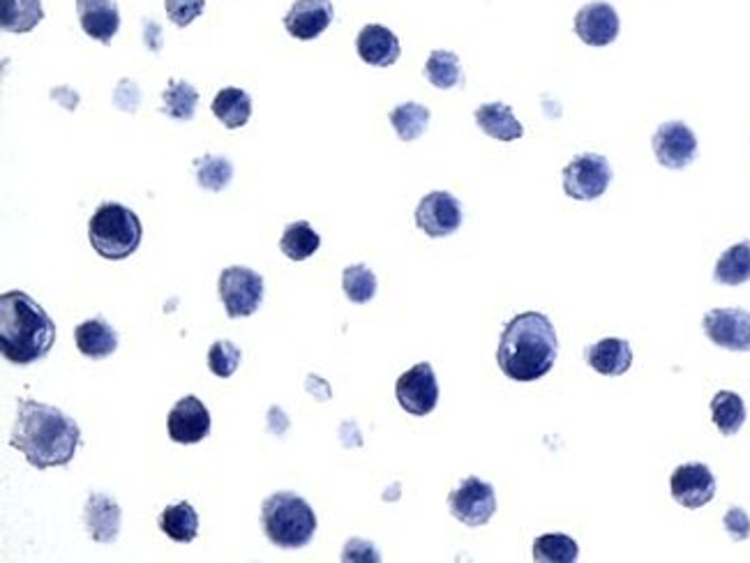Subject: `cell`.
Masks as SVG:
<instances>
[{"instance_id":"17","label":"cell","mask_w":750,"mask_h":563,"mask_svg":"<svg viewBox=\"0 0 750 563\" xmlns=\"http://www.w3.org/2000/svg\"><path fill=\"white\" fill-rule=\"evenodd\" d=\"M83 522L88 534L92 536L96 543L109 545L118 539L120 534V524H122V511L116 504V498L102 492H92L86 502L83 508Z\"/></svg>"},{"instance_id":"30","label":"cell","mask_w":750,"mask_h":563,"mask_svg":"<svg viewBox=\"0 0 750 563\" xmlns=\"http://www.w3.org/2000/svg\"><path fill=\"white\" fill-rule=\"evenodd\" d=\"M199 105V90L190 81L169 79L162 92V113L174 120H193Z\"/></svg>"},{"instance_id":"21","label":"cell","mask_w":750,"mask_h":563,"mask_svg":"<svg viewBox=\"0 0 750 563\" xmlns=\"http://www.w3.org/2000/svg\"><path fill=\"white\" fill-rule=\"evenodd\" d=\"M75 342H77V349L86 358L102 360V358H109L111 354H116L118 333L114 330V326L109 322H105L102 317H96V319H88V322L77 326Z\"/></svg>"},{"instance_id":"31","label":"cell","mask_w":750,"mask_h":563,"mask_svg":"<svg viewBox=\"0 0 750 563\" xmlns=\"http://www.w3.org/2000/svg\"><path fill=\"white\" fill-rule=\"evenodd\" d=\"M391 122L399 141H416L427 132L430 109L418 102H404L391 111Z\"/></svg>"},{"instance_id":"33","label":"cell","mask_w":750,"mask_h":563,"mask_svg":"<svg viewBox=\"0 0 750 563\" xmlns=\"http://www.w3.org/2000/svg\"><path fill=\"white\" fill-rule=\"evenodd\" d=\"M197 180L208 192H223L234 178V165L220 155H204L195 162Z\"/></svg>"},{"instance_id":"12","label":"cell","mask_w":750,"mask_h":563,"mask_svg":"<svg viewBox=\"0 0 750 563\" xmlns=\"http://www.w3.org/2000/svg\"><path fill=\"white\" fill-rule=\"evenodd\" d=\"M670 492L672 498L689 511L702 508L709 502H713L716 496V476L711 474V468L700 462H689L674 468V474L670 478Z\"/></svg>"},{"instance_id":"11","label":"cell","mask_w":750,"mask_h":563,"mask_svg":"<svg viewBox=\"0 0 750 563\" xmlns=\"http://www.w3.org/2000/svg\"><path fill=\"white\" fill-rule=\"evenodd\" d=\"M655 160L665 169H685L698 158V139L689 125L681 120L663 122L651 139Z\"/></svg>"},{"instance_id":"25","label":"cell","mask_w":750,"mask_h":563,"mask_svg":"<svg viewBox=\"0 0 750 563\" xmlns=\"http://www.w3.org/2000/svg\"><path fill=\"white\" fill-rule=\"evenodd\" d=\"M160 529L174 543H193L199 536V513L190 502L171 504L160 515Z\"/></svg>"},{"instance_id":"22","label":"cell","mask_w":750,"mask_h":563,"mask_svg":"<svg viewBox=\"0 0 750 563\" xmlns=\"http://www.w3.org/2000/svg\"><path fill=\"white\" fill-rule=\"evenodd\" d=\"M474 118H476V125L478 128L492 137V139H499V141H515V139H522L524 135V128H522V122L515 118L513 109L504 102H490V105H481L476 111H474Z\"/></svg>"},{"instance_id":"9","label":"cell","mask_w":750,"mask_h":563,"mask_svg":"<svg viewBox=\"0 0 750 563\" xmlns=\"http://www.w3.org/2000/svg\"><path fill=\"white\" fill-rule=\"evenodd\" d=\"M395 397L402 409L412 416H427L440 402V382L430 363H418L406 369L395 384Z\"/></svg>"},{"instance_id":"36","label":"cell","mask_w":750,"mask_h":563,"mask_svg":"<svg viewBox=\"0 0 750 563\" xmlns=\"http://www.w3.org/2000/svg\"><path fill=\"white\" fill-rule=\"evenodd\" d=\"M167 17L178 28L190 26L195 19H199L206 10V0H165Z\"/></svg>"},{"instance_id":"26","label":"cell","mask_w":750,"mask_h":563,"mask_svg":"<svg viewBox=\"0 0 750 563\" xmlns=\"http://www.w3.org/2000/svg\"><path fill=\"white\" fill-rule=\"evenodd\" d=\"M713 279L726 287H739L750 282V240H741L726 249L716 261Z\"/></svg>"},{"instance_id":"23","label":"cell","mask_w":750,"mask_h":563,"mask_svg":"<svg viewBox=\"0 0 750 563\" xmlns=\"http://www.w3.org/2000/svg\"><path fill=\"white\" fill-rule=\"evenodd\" d=\"M210 109L227 130H240L243 125H247V120L253 118V100H249L243 88L234 86H227L217 92Z\"/></svg>"},{"instance_id":"16","label":"cell","mask_w":750,"mask_h":563,"mask_svg":"<svg viewBox=\"0 0 750 563\" xmlns=\"http://www.w3.org/2000/svg\"><path fill=\"white\" fill-rule=\"evenodd\" d=\"M335 8L330 0H296L285 17L287 33L300 42L317 40L333 23Z\"/></svg>"},{"instance_id":"10","label":"cell","mask_w":750,"mask_h":563,"mask_svg":"<svg viewBox=\"0 0 750 563\" xmlns=\"http://www.w3.org/2000/svg\"><path fill=\"white\" fill-rule=\"evenodd\" d=\"M704 335L726 352H750V312L741 307H716L702 319Z\"/></svg>"},{"instance_id":"28","label":"cell","mask_w":750,"mask_h":563,"mask_svg":"<svg viewBox=\"0 0 750 563\" xmlns=\"http://www.w3.org/2000/svg\"><path fill=\"white\" fill-rule=\"evenodd\" d=\"M425 79L440 90H451L464 83V75H462V66H460V58L453 51H444V49H434L425 62Z\"/></svg>"},{"instance_id":"4","label":"cell","mask_w":750,"mask_h":563,"mask_svg":"<svg viewBox=\"0 0 750 563\" xmlns=\"http://www.w3.org/2000/svg\"><path fill=\"white\" fill-rule=\"evenodd\" d=\"M266 539L279 550H300L317 534V515L303 496L275 492L261 506Z\"/></svg>"},{"instance_id":"32","label":"cell","mask_w":750,"mask_h":563,"mask_svg":"<svg viewBox=\"0 0 750 563\" xmlns=\"http://www.w3.org/2000/svg\"><path fill=\"white\" fill-rule=\"evenodd\" d=\"M531 554L541 563H573L580 556V547L566 534H543L534 541Z\"/></svg>"},{"instance_id":"38","label":"cell","mask_w":750,"mask_h":563,"mask_svg":"<svg viewBox=\"0 0 750 563\" xmlns=\"http://www.w3.org/2000/svg\"><path fill=\"white\" fill-rule=\"evenodd\" d=\"M342 561H372V563H377V561H382V554L372 543L361 541V539H352L345 545V550H342Z\"/></svg>"},{"instance_id":"39","label":"cell","mask_w":750,"mask_h":563,"mask_svg":"<svg viewBox=\"0 0 750 563\" xmlns=\"http://www.w3.org/2000/svg\"><path fill=\"white\" fill-rule=\"evenodd\" d=\"M139 100H141V92H139V88H137L130 79H125V81L118 83L116 96H114V105H116L118 109L128 111V113H135Z\"/></svg>"},{"instance_id":"2","label":"cell","mask_w":750,"mask_h":563,"mask_svg":"<svg viewBox=\"0 0 750 563\" xmlns=\"http://www.w3.org/2000/svg\"><path fill=\"white\" fill-rule=\"evenodd\" d=\"M559 339L543 312H522L513 317L499 339L496 363L513 382H539L554 367Z\"/></svg>"},{"instance_id":"7","label":"cell","mask_w":750,"mask_h":563,"mask_svg":"<svg viewBox=\"0 0 750 563\" xmlns=\"http://www.w3.org/2000/svg\"><path fill=\"white\" fill-rule=\"evenodd\" d=\"M610 182L612 167L599 152H582L564 167V192L575 201H596Z\"/></svg>"},{"instance_id":"18","label":"cell","mask_w":750,"mask_h":563,"mask_svg":"<svg viewBox=\"0 0 750 563\" xmlns=\"http://www.w3.org/2000/svg\"><path fill=\"white\" fill-rule=\"evenodd\" d=\"M356 51L361 60L372 68H391L402 56L397 36L382 23H367L361 30L356 38Z\"/></svg>"},{"instance_id":"6","label":"cell","mask_w":750,"mask_h":563,"mask_svg":"<svg viewBox=\"0 0 750 563\" xmlns=\"http://www.w3.org/2000/svg\"><path fill=\"white\" fill-rule=\"evenodd\" d=\"M217 292L231 319L253 317L264 303V277L247 266H229L220 273Z\"/></svg>"},{"instance_id":"20","label":"cell","mask_w":750,"mask_h":563,"mask_svg":"<svg viewBox=\"0 0 750 563\" xmlns=\"http://www.w3.org/2000/svg\"><path fill=\"white\" fill-rule=\"evenodd\" d=\"M584 360L603 377H621L633 365V347L629 339L605 337L596 344H589L584 349Z\"/></svg>"},{"instance_id":"14","label":"cell","mask_w":750,"mask_h":563,"mask_svg":"<svg viewBox=\"0 0 750 563\" xmlns=\"http://www.w3.org/2000/svg\"><path fill=\"white\" fill-rule=\"evenodd\" d=\"M169 439L180 446H193L204 442L210 434V414L206 404L197 395H185L174 404L167 416Z\"/></svg>"},{"instance_id":"34","label":"cell","mask_w":750,"mask_h":563,"mask_svg":"<svg viewBox=\"0 0 750 563\" xmlns=\"http://www.w3.org/2000/svg\"><path fill=\"white\" fill-rule=\"evenodd\" d=\"M342 289H345L352 303L365 305L377 296V275H374L365 264H354L342 273Z\"/></svg>"},{"instance_id":"19","label":"cell","mask_w":750,"mask_h":563,"mask_svg":"<svg viewBox=\"0 0 750 563\" xmlns=\"http://www.w3.org/2000/svg\"><path fill=\"white\" fill-rule=\"evenodd\" d=\"M77 14L88 38L105 47L111 45L120 28V12L114 0H77Z\"/></svg>"},{"instance_id":"15","label":"cell","mask_w":750,"mask_h":563,"mask_svg":"<svg viewBox=\"0 0 750 563\" xmlns=\"http://www.w3.org/2000/svg\"><path fill=\"white\" fill-rule=\"evenodd\" d=\"M575 36L589 45V47H608L616 40L619 36V14L610 3H603V0H593V3H586L578 10L575 21Z\"/></svg>"},{"instance_id":"29","label":"cell","mask_w":750,"mask_h":563,"mask_svg":"<svg viewBox=\"0 0 750 563\" xmlns=\"http://www.w3.org/2000/svg\"><path fill=\"white\" fill-rule=\"evenodd\" d=\"M319 247H322V236L305 220L292 223L285 229L283 238H279V249H283V255L292 261L309 259Z\"/></svg>"},{"instance_id":"27","label":"cell","mask_w":750,"mask_h":563,"mask_svg":"<svg viewBox=\"0 0 750 563\" xmlns=\"http://www.w3.org/2000/svg\"><path fill=\"white\" fill-rule=\"evenodd\" d=\"M711 421L723 436H734L746 423L743 397L732 391H718L711 399Z\"/></svg>"},{"instance_id":"8","label":"cell","mask_w":750,"mask_h":563,"mask_svg":"<svg viewBox=\"0 0 750 563\" xmlns=\"http://www.w3.org/2000/svg\"><path fill=\"white\" fill-rule=\"evenodd\" d=\"M448 508L466 526H485L496 513V492L490 483L468 476L448 494Z\"/></svg>"},{"instance_id":"37","label":"cell","mask_w":750,"mask_h":563,"mask_svg":"<svg viewBox=\"0 0 750 563\" xmlns=\"http://www.w3.org/2000/svg\"><path fill=\"white\" fill-rule=\"evenodd\" d=\"M723 526L732 536V541H746L750 536V517L743 508L732 506L723 517Z\"/></svg>"},{"instance_id":"5","label":"cell","mask_w":750,"mask_h":563,"mask_svg":"<svg viewBox=\"0 0 750 563\" xmlns=\"http://www.w3.org/2000/svg\"><path fill=\"white\" fill-rule=\"evenodd\" d=\"M88 238L96 253L107 261L132 257L144 238L139 215L122 204H102L88 223Z\"/></svg>"},{"instance_id":"35","label":"cell","mask_w":750,"mask_h":563,"mask_svg":"<svg viewBox=\"0 0 750 563\" xmlns=\"http://www.w3.org/2000/svg\"><path fill=\"white\" fill-rule=\"evenodd\" d=\"M240 360H243V352L236 347L234 342L217 339L210 344L208 369L215 374V377H220V379L234 377L236 369L240 367Z\"/></svg>"},{"instance_id":"24","label":"cell","mask_w":750,"mask_h":563,"mask_svg":"<svg viewBox=\"0 0 750 563\" xmlns=\"http://www.w3.org/2000/svg\"><path fill=\"white\" fill-rule=\"evenodd\" d=\"M45 19L40 0H0V28L6 33L23 36L36 30Z\"/></svg>"},{"instance_id":"1","label":"cell","mask_w":750,"mask_h":563,"mask_svg":"<svg viewBox=\"0 0 750 563\" xmlns=\"http://www.w3.org/2000/svg\"><path fill=\"white\" fill-rule=\"evenodd\" d=\"M17 423L10 434V446L26 455L36 468L68 466L81 444V427L58 406L36 399H19Z\"/></svg>"},{"instance_id":"3","label":"cell","mask_w":750,"mask_h":563,"mask_svg":"<svg viewBox=\"0 0 750 563\" xmlns=\"http://www.w3.org/2000/svg\"><path fill=\"white\" fill-rule=\"evenodd\" d=\"M56 344V324L26 292L0 296V352L12 365L42 360Z\"/></svg>"},{"instance_id":"13","label":"cell","mask_w":750,"mask_h":563,"mask_svg":"<svg viewBox=\"0 0 750 563\" xmlns=\"http://www.w3.org/2000/svg\"><path fill=\"white\" fill-rule=\"evenodd\" d=\"M462 225L460 201L444 190L430 192L416 208V227L430 238H446Z\"/></svg>"}]
</instances>
